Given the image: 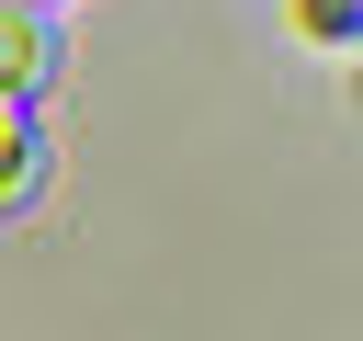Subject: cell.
Instances as JSON below:
<instances>
[{
  "mask_svg": "<svg viewBox=\"0 0 363 341\" xmlns=\"http://www.w3.org/2000/svg\"><path fill=\"white\" fill-rule=\"evenodd\" d=\"M34 170H45V159H34V125H23V91H0V205H23V193H34Z\"/></svg>",
  "mask_w": 363,
  "mask_h": 341,
  "instance_id": "obj_2",
  "label": "cell"
},
{
  "mask_svg": "<svg viewBox=\"0 0 363 341\" xmlns=\"http://www.w3.org/2000/svg\"><path fill=\"white\" fill-rule=\"evenodd\" d=\"M57 68V45H45V23L23 11V0H0V91H34Z\"/></svg>",
  "mask_w": 363,
  "mask_h": 341,
  "instance_id": "obj_1",
  "label": "cell"
}]
</instances>
